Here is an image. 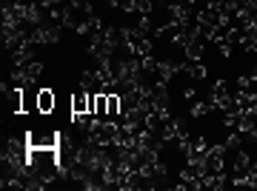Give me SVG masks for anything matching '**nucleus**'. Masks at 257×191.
<instances>
[{
  "mask_svg": "<svg viewBox=\"0 0 257 191\" xmlns=\"http://www.w3.org/2000/svg\"><path fill=\"white\" fill-rule=\"evenodd\" d=\"M57 106V97H55V91L52 89H40L37 91V111L40 114H52Z\"/></svg>",
  "mask_w": 257,
  "mask_h": 191,
  "instance_id": "1",
  "label": "nucleus"
}]
</instances>
